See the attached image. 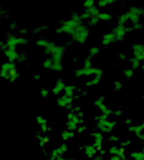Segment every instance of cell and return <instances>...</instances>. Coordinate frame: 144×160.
Instances as JSON below:
<instances>
[{"mask_svg": "<svg viewBox=\"0 0 144 160\" xmlns=\"http://www.w3.org/2000/svg\"><path fill=\"white\" fill-rule=\"evenodd\" d=\"M49 160H54V159H52V158H50V159H49Z\"/></svg>", "mask_w": 144, "mask_h": 160, "instance_id": "53", "label": "cell"}, {"mask_svg": "<svg viewBox=\"0 0 144 160\" xmlns=\"http://www.w3.org/2000/svg\"><path fill=\"white\" fill-rule=\"evenodd\" d=\"M82 24L77 23L75 21L69 19L68 21H65L61 24V25L56 29V33L57 34H69L71 35L74 30L78 27L79 25H81Z\"/></svg>", "mask_w": 144, "mask_h": 160, "instance_id": "2", "label": "cell"}, {"mask_svg": "<svg viewBox=\"0 0 144 160\" xmlns=\"http://www.w3.org/2000/svg\"><path fill=\"white\" fill-rule=\"evenodd\" d=\"M133 51L136 58L139 60H144V46L142 44H136L133 46Z\"/></svg>", "mask_w": 144, "mask_h": 160, "instance_id": "8", "label": "cell"}, {"mask_svg": "<svg viewBox=\"0 0 144 160\" xmlns=\"http://www.w3.org/2000/svg\"><path fill=\"white\" fill-rule=\"evenodd\" d=\"M142 129H144V123H143L142 125H139V126H131L130 128H129V130H131V131H134L137 135H138V134H139V133H140V131H141Z\"/></svg>", "mask_w": 144, "mask_h": 160, "instance_id": "28", "label": "cell"}, {"mask_svg": "<svg viewBox=\"0 0 144 160\" xmlns=\"http://www.w3.org/2000/svg\"><path fill=\"white\" fill-rule=\"evenodd\" d=\"M72 101H73V98H70V97H68L66 95H64L57 99V105L60 107L66 108L68 106L71 105Z\"/></svg>", "mask_w": 144, "mask_h": 160, "instance_id": "11", "label": "cell"}, {"mask_svg": "<svg viewBox=\"0 0 144 160\" xmlns=\"http://www.w3.org/2000/svg\"><path fill=\"white\" fill-rule=\"evenodd\" d=\"M98 52H99V49L97 47H93V48L90 49V56L96 55Z\"/></svg>", "mask_w": 144, "mask_h": 160, "instance_id": "38", "label": "cell"}, {"mask_svg": "<svg viewBox=\"0 0 144 160\" xmlns=\"http://www.w3.org/2000/svg\"><path fill=\"white\" fill-rule=\"evenodd\" d=\"M110 141H118V138H115V137H110V138H109Z\"/></svg>", "mask_w": 144, "mask_h": 160, "instance_id": "49", "label": "cell"}, {"mask_svg": "<svg viewBox=\"0 0 144 160\" xmlns=\"http://www.w3.org/2000/svg\"><path fill=\"white\" fill-rule=\"evenodd\" d=\"M119 57L122 58V59H125V58H126V55H124L123 52H121L120 55H119Z\"/></svg>", "mask_w": 144, "mask_h": 160, "instance_id": "48", "label": "cell"}, {"mask_svg": "<svg viewBox=\"0 0 144 160\" xmlns=\"http://www.w3.org/2000/svg\"><path fill=\"white\" fill-rule=\"evenodd\" d=\"M49 94H50V91H49L48 89L43 88V89H41V90H40V95H41V97H42L43 98H48Z\"/></svg>", "mask_w": 144, "mask_h": 160, "instance_id": "35", "label": "cell"}, {"mask_svg": "<svg viewBox=\"0 0 144 160\" xmlns=\"http://www.w3.org/2000/svg\"><path fill=\"white\" fill-rule=\"evenodd\" d=\"M61 138L63 141H69V140H70V138H74V132L69 131V130H64L61 133Z\"/></svg>", "mask_w": 144, "mask_h": 160, "instance_id": "20", "label": "cell"}, {"mask_svg": "<svg viewBox=\"0 0 144 160\" xmlns=\"http://www.w3.org/2000/svg\"><path fill=\"white\" fill-rule=\"evenodd\" d=\"M86 128H87V126L82 125V126H80V127H77V131H78L79 133H83V132L86 130Z\"/></svg>", "mask_w": 144, "mask_h": 160, "instance_id": "43", "label": "cell"}, {"mask_svg": "<svg viewBox=\"0 0 144 160\" xmlns=\"http://www.w3.org/2000/svg\"><path fill=\"white\" fill-rule=\"evenodd\" d=\"M96 160H103L102 156H98V158H96Z\"/></svg>", "mask_w": 144, "mask_h": 160, "instance_id": "51", "label": "cell"}, {"mask_svg": "<svg viewBox=\"0 0 144 160\" xmlns=\"http://www.w3.org/2000/svg\"><path fill=\"white\" fill-rule=\"evenodd\" d=\"M45 28H46L45 26H39V27H38V28H36V29L34 30V34H38V33H39V32L43 31Z\"/></svg>", "mask_w": 144, "mask_h": 160, "instance_id": "44", "label": "cell"}, {"mask_svg": "<svg viewBox=\"0 0 144 160\" xmlns=\"http://www.w3.org/2000/svg\"><path fill=\"white\" fill-rule=\"evenodd\" d=\"M129 143H130V142L128 141V142H126L125 143H122V145H124V146H126V145H128Z\"/></svg>", "mask_w": 144, "mask_h": 160, "instance_id": "50", "label": "cell"}, {"mask_svg": "<svg viewBox=\"0 0 144 160\" xmlns=\"http://www.w3.org/2000/svg\"><path fill=\"white\" fill-rule=\"evenodd\" d=\"M98 21H99V19H98V17L96 16V17H92L91 19H90V23H91V25H96L97 23H98Z\"/></svg>", "mask_w": 144, "mask_h": 160, "instance_id": "41", "label": "cell"}, {"mask_svg": "<svg viewBox=\"0 0 144 160\" xmlns=\"http://www.w3.org/2000/svg\"><path fill=\"white\" fill-rule=\"evenodd\" d=\"M65 126L68 127V130H69V131H73V130L77 129V125H76L74 122L69 121V120L66 121V123H65Z\"/></svg>", "mask_w": 144, "mask_h": 160, "instance_id": "27", "label": "cell"}, {"mask_svg": "<svg viewBox=\"0 0 144 160\" xmlns=\"http://www.w3.org/2000/svg\"><path fill=\"white\" fill-rule=\"evenodd\" d=\"M56 46L57 45L55 44L53 41H49V43L46 46V48H44V52H45V53H47V55H52L54 49L56 48Z\"/></svg>", "mask_w": 144, "mask_h": 160, "instance_id": "18", "label": "cell"}, {"mask_svg": "<svg viewBox=\"0 0 144 160\" xmlns=\"http://www.w3.org/2000/svg\"><path fill=\"white\" fill-rule=\"evenodd\" d=\"M33 78H34L35 80H39V79H40V75H39V73H38V74H35L34 77H33Z\"/></svg>", "mask_w": 144, "mask_h": 160, "instance_id": "47", "label": "cell"}, {"mask_svg": "<svg viewBox=\"0 0 144 160\" xmlns=\"http://www.w3.org/2000/svg\"><path fill=\"white\" fill-rule=\"evenodd\" d=\"M116 40V37L114 35V33H109V34H106L104 37H103V39H102V43L104 45H108L109 43H112V41Z\"/></svg>", "mask_w": 144, "mask_h": 160, "instance_id": "14", "label": "cell"}, {"mask_svg": "<svg viewBox=\"0 0 144 160\" xmlns=\"http://www.w3.org/2000/svg\"><path fill=\"white\" fill-rule=\"evenodd\" d=\"M114 1H109V0H108V1H105V0H100V1L98 2V5L100 6V7H105L109 4H112L113 3Z\"/></svg>", "mask_w": 144, "mask_h": 160, "instance_id": "39", "label": "cell"}, {"mask_svg": "<svg viewBox=\"0 0 144 160\" xmlns=\"http://www.w3.org/2000/svg\"><path fill=\"white\" fill-rule=\"evenodd\" d=\"M122 86H123V85H122V83L120 82H115V88H116V90L119 91L122 88Z\"/></svg>", "mask_w": 144, "mask_h": 160, "instance_id": "45", "label": "cell"}, {"mask_svg": "<svg viewBox=\"0 0 144 160\" xmlns=\"http://www.w3.org/2000/svg\"><path fill=\"white\" fill-rule=\"evenodd\" d=\"M131 64H132L133 68H137L139 66V61L137 58H133L131 59Z\"/></svg>", "mask_w": 144, "mask_h": 160, "instance_id": "37", "label": "cell"}, {"mask_svg": "<svg viewBox=\"0 0 144 160\" xmlns=\"http://www.w3.org/2000/svg\"><path fill=\"white\" fill-rule=\"evenodd\" d=\"M109 154H112V155H118V153H119V148H117L116 146H112V147H110V148H109Z\"/></svg>", "mask_w": 144, "mask_h": 160, "instance_id": "32", "label": "cell"}, {"mask_svg": "<svg viewBox=\"0 0 144 160\" xmlns=\"http://www.w3.org/2000/svg\"><path fill=\"white\" fill-rule=\"evenodd\" d=\"M98 19L99 20H102V21H105V22H107V21H109L110 19L112 18V14H109V13H107V12H100L98 14Z\"/></svg>", "mask_w": 144, "mask_h": 160, "instance_id": "24", "label": "cell"}, {"mask_svg": "<svg viewBox=\"0 0 144 160\" xmlns=\"http://www.w3.org/2000/svg\"><path fill=\"white\" fill-rule=\"evenodd\" d=\"M128 28H126L124 25H118L114 30H113V33L116 37V40H122L125 38V35L126 33Z\"/></svg>", "mask_w": 144, "mask_h": 160, "instance_id": "10", "label": "cell"}, {"mask_svg": "<svg viewBox=\"0 0 144 160\" xmlns=\"http://www.w3.org/2000/svg\"><path fill=\"white\" fill-rule=\"evenodd\" d=\"M65 87V82H63V80H62V79H58V80L56 81V84H55V86L52 88V92L53 95H59L62 91H64Z\"/></svg>", "mask_w": 144, "mask_h": 160, "instance_id": "12", "label": "cell"}, {"mask_svg": "<svg viewBox=\"0 0 144 160\" xmlns=\"http://www.w3.org/2000/svg\"><path fill=\"white\" fill-rule=\"evenodd\" d=\"M65 52V48L63 46H56L53 52L52 53V60L54 63H62V57Z\"/></svg>", "mask_w": 144, "mask_h": 160, "instance_id": "5", "label": "cell"}, {"mask_svg": "<svg viewBox=\"0 0 144 160\" xmlns=\"http://www.w3.org/2000/svg\"><path fill=\"white\" fill-rule=\"evenodd\" d=\"M19 77H20V73L18 72L17 68H14L9 72V82H16L19 79Z\"/></svg>", "mask_w": 144, "mask_h": 160, "instance_id": "19", "label": "cell"}, {"mask_svg": "<svg viewBox=\"0 0 144 160\" xmlns=\"http://www.w3.org/2000/svg\"><path fill=\"white\" fill-rule=\"evenodd\" d=\"M66 117H68V120L74 122L76 125H79V124L83 123V120H82V119H81V118H79V116L77 115L76 113L72 112H69V113H68V116H66Z\"/></svg>", "mask_w": 144, "mask_h": 160, "instance_id": "15", "label": "cell"}, {"mask_svg": "<svg viewBox=\"0 0 144 160\" xmlns=\"http://www.w3.org/2000/svg\"><path fill=\"white\" fill-rule=\"evenodd\" d=\"M3 52H4L5 56L8 59V61L9 62H13V63H14L15 60L18 59L19 53H20L16 50H12V49H6Z\"/></svg>", "mask_w": 144, "mask_h": 160, "instance_id": "9", "label": "cell"}, {"mask_svg": "<svg viewBox=\"0 0 144 160\" xmlns=\"http://www.w3.org/2000/svg\"><path fill=\"white\" fill-rule=\"evenodd\" d=\"M1 12H2V7L0 6V13H1Z\"/></svg>", "mask_w": 144, "mask_h": 160, "instance_id": "52", "label": "cell"}, {"mask_svg": "<svg viewBox=\"0 0 144 160\" xmlns=\"http://www.w3.org/2000/svg\"><path fill=\"white\" fill-rule=\"evenodd\" d=\"M131 156L134 158V160H144V153H133Z\"/></svg>", "mask_w": 144, "mask_h": 160, "instance_id": "31", "label": "cell"}, {"mask_svg": "<svg viewBox=\"0 0 144 160\" xmlns=\"http://www.w3.org/2000/svg\"><path fill=\"white\" fill-rule=\"evenodd\" d=\"M16 68V65L13 63V62H6V63H3L1 68H0V71L1 72H5V73H8L12 71V69Z\"/></svg>", "mask_w": 144, "mask_h": 160, "instance_id": "13", "label": "cell"}, {"mask_svg": "<svg viewBox=\"0 0 144 160\" xmlns=\"http://www.w3.org/2000/svg\"><path fill=\"white\" fill-rule=\"evenodd\" d=\"M68 149H69V148H68V145L65 144V143H63V144L60 145L58 148L53 149L52 152V154H51V157H50V158L56 160V158H57L58 156L63 155L66 151H68Z\"/></svg>", "mask_w": 144, "mask_h": 160, "instance_id": "6", "label": "cell"}, {"mask_svg": "<svg viewBox=\"0 0 144 160\" xmlns=\"http://www.w3.org/2000/svg\"><path fill=\"white\" fill-rule=\"evenodd\" d=\"M109 160H121V157L118 156V155H113L112 158H110Z\"/></svg>", "mask_w": 144, "mask_h": 160, "instance_id": "46", "label": "cell"}, {"mask_svg": "<svg viewBox=\"0 0 144 160\" xmlns=\"http://www.w3.org/2000/svg\"><path fill=\"white\" fill-rule=\"evenodd\" d=\"M49 43V40L46 38H39L36 42V44L39 47H43V48H46V46Z\"/></svg>", "mask_w": 144, "mask_h": 160, "instance_id": "26", "label": "cell"}, {"mask_svg": "<svg viewBox=\"0 0 144 160\" xmlns=\"http://www.w3.org/2000/svg\"><path fill=\"white\" fill-rule=\"evenodd\" d=\"M128 19H129V13L128 12H126L124 14H122L119 17V25H124V24L127 22Z\"/></svg>", "mask_w": 144, "mask_h": 160, "instance_id": "23", "label": "cell"}, {"mask_svg": "<svg viewBox=\"0 0 144 160\" xmlns=\"http://www.w3.org/2000/svg\"><path fill=\"white\" fill-rule=\"evenodd\" d=\"M42 66L43 68H48V69H51L52 68V60L51 58H47L44 60V62L42 63Z\"/></svg>", "mask_w": 144, "mask_h": 160, "instance_id": "29", "label": "cell"}, {"mask_svg": "<svg viewBox=\"0 0 144 160\" xmlns=\"http://www.w3.org/2000/svg\"><path fill=\"white\" fill-rule=\"evenodd\" d=\"M84 151H85V154L87 155V156L90 157V158H92L95 155V153H96L95 148L93 145H87V146H85L84 147Z\"/></svg>", "mask_w": 144, "mask_h": 160, "instance_id": "17", "label": "cell"}, {"mask_svg": "<svg viewBox=\"0 0 144 160\" xmlns=\"http://www.w3.org/2000/svg\"><path fill=\"white\" fill-rule=\"evenodd\" d=\"M83 68H92V62H91V60H90V57H88V58L85 59L84 64H83Z\"/></svg>", "mask_w": 144, "mask_h": 160, "instance_id": "33", "label": "cell"}, {"mask_svg": "<svg viewBox=\"0 0 144 160\" xmlns=\"http://www.w3.org/2000/svg\"><path fill=\"white\" fill-rule=\"evenodd\" d=\"M71 38L78 43H84L88 38V28L83 25H79L71 34Z\"/></svg>", "mask_w": 144, "mask_h": 160, "instance_id": "3", "label": "cell"}, {"mask_svg": "<svg viewBox=\"0 0 144 160\" xmlns=\"http://www.w3.org/2000/svg\"><path fill=\"white\" fill-rule=\"evenodd\" d=\"M83 6L86 8H89L93 6H95V2L93 1V0H87V1H85L83 3Z\"/></svg>", "mask_w": 144, "mask_h": 160, "instance_id": "36", "label": "cell"}, {"mask_svg": "<svg viewBox=\"0 0 144 160\" xmlns=\"http://www.w3.org/2000/svg\"><path fill=\"white\" fill-rule=\"evenodd\" d=\"M26 58H27V56H26V55H25V52H20L17 61H18V62H24V61L26 60Z\"/></svg>", "mask_w": 144, "mask_h": 160, "instance_id": "34", "label": "cell"}, {"mask_svg": "<svg viewBox=\"0 0 144 160\" xmlns=\"http://www.w3.org/2000/svg\"><path fill=\"white\" fill-rule=\"evenodd\" d=\"M93 137L95 138V142H94V147L96 148L98 146H102V141H103V137L100 133H94Z\"/></svg>", "mask_w": 144, "mask_h": 160, "instance_id": "16", "label": "cell"}, {"mask_svg": "<svg viewBox=\"0 0 144 160\" xmlns=\"http://www.w3.org/2000/svg\"><path fill=\"white\" fill-rule=\"evenodd\" d=\"M143 68H144V66H143Z\"/></svg>", "mask_w": 144, "mask_h": 160, "instance_id": "54", "label": "cell"}, {"mask_svg": "<svg viewBox=\"0 0 144 160\" xmlns=\"http://www.w3.org/2000/svg\"><path fill=\"white\" fill-rule=\"evenodd\" d=\"M125 160H127V159H125Z\"/></svg>", "mask_w": 144, "mask_h": 160, "instance_id": "55", "label": "cell"}, {"mask_svg": "<svg viewBox=\"0 0 144 160\" xmlns=\"http://www.w3.org/2000/svg\"><path fill=\"white\" fill-rule=\"evenodd\" d=\"M100 79H101V77L95 76V78H94L93 80L86 82V86H94V85H96L99 82H100Z\"/></svg>", "mask_w": 144, "mask_h": 160, "instance_id": "25", "label": "cell"}, {"mask_svg": "<svg viewBox=\"0 0 144 160\" xmlns=\"http://www.w3.org/2000/svg\"><path fill=\"white\" fill-rule=\"evenodd\" d=\"M28 43V39L25 38H17L13 35H10L8 37L5 42H3V45L1 46V49L4 51L6 49H12L16 50V47L19 45H25Z\"/></svg>", "mask_w": 144, "mask_h": 160, "instance_id": "1", "label": "cell"}, {"mask_svg": "<svg viewBox=\"0 0 144 160\" xmlns=\"http://www.w3.org/2000/svg\"><path fill=\"white\" fill-rule=\"evenodd\" d=\"M75 74L77 77H82V76H87V75H93L95 74V76L98 77H102L103 71L100 68H82V69H78L75 71Z\"/></svg>", "mask_w": 144, "mask_h": 160, "instance_id": "4", "label": "cell"}, {"mask_svg": "<svg viewBox=\"0 0 144 160\" xmlns=\"http://www.w3.org/2000/svg\"><path fill=\"white\" fill-rule=\"evenodd\" d=\"M124 74L126 78H131V77H133V70L132 69H126V70H124Z\"/></svg>", "mask_w": 144, "mask_h": 160, "instance_id": "40", "label": "cell"}, {"mask_svg": "<svg viewBox=\"0 0 144 160\" xmlns=\"http://www.w3.org/2000/svg\"><path fill=\"white\" fill-rule=\"evenodd\" d=\"M115 123H110L108 120H104V121H97L96 125L98 126V128L104 131V132H109L112 131L113 126H114Z\"/></svg>", "mask_w": 144, "mask_h": 160, "instance_id": "7", "label": "cell"}, {"mask_svg": "<svg viewBox=\"0 0 144 160\" xmlns=\"http://www.w3.org/2000/svg\"><path fill=\"white\" fill-rule=\"evenodd\" d=\"M37 123L39 126L43 125H47V119L45 117H43L42 115H39L37 116Z\"/></svg>", "mask_w": 144, "mask_h": 160, "instance_id": "30", "label": "cell"}, {"mask_svg": "<svg viewBox=\"0 0 144 160\" xmlns=\"http://www.w3.org/2000/svg\"><path fill=\"white\" fill-rule=\"evenodd\" d=\"M75 90H76V87L74 86V85H66V86L65 87V89H64L65 95H66L68 97L73 98Z\"/></svg>", "mask_w": 144, "mask_h": 160, "instance_id": "21", "label": "cell"}, {"mask_svg": "<svg viewBox=\"0 0 144 160\" xmlns=\"http://www.w3.org/2000/svg\"><path fill=\"white\" fill-rule=\"evenodd\" d=\"M40 129H41V131H42L43 133H46L47 131H49V130H50V128L48 127V125H40Z\"/></svg>", "mask_w": 144, "mask_h": 160, "instance_id": "42", "label": "cell"}, {"mask_svg": "<svg viewBox=\"0 0 144 160\" xmlns=\"http://www.w3.org/2000/svg\"><path fill=\"white\" fill-rule=\"evenodd\" d=\"M85 12H86L88 14H90L91 18H92V17H96V16H98L99 13H100V12H99L98 8H97L96 7H95V6H93V7H91V8H87Z\"/></svg>", "mask_w": 144, "mask_h": 160, "instance_id": "22", "label": "cell"}]
</instances>
